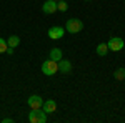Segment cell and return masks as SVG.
I'll return each instance as SVG.
<instances>
[{"mask_svg":"<svg viewBox=\"0 0 125 123\" xmlns=\"http://www.w3.org/2000/svg\"><path fill=\"white\" fill-rule=\"evenodd\" d=\"M62 57H63V53H62L60 48H52V50H50V58H52V60L58 62V60H62Z\"/></svg>","mask_w":125,"mask_h":123,"instance_id":"cell-11","label":"cell"},{"mask_svg":"<svg viewBox=\"0 0 125 123\" xmlns=\"http://www.w3.org/2000/svg\"><path fill=\"white\" fill-rule=\"evenodd\" d=\"M58 72L68 75V73L72 72V63H70L68 60H58Z\"/></svg>","mask_w":125,"mask_h":123,"instance_id":"cell-8","label":"cell"},{"mask_svg":"<svg viewBox=\"0 0 125 123\" xmlns=\"http://www.w3.org/2000/svg\"><path fill=\"white\" fill-rule=\"evenodd\" d=\"M95 52H97V55H98V57H105L107 52H108V45H107L105 42H102V43H98V45H97Z\"/></svg>","mask_w":125,"mask_h":123,"instance_id":"cell-10","label":"cell"},{"mask_svg":"<svg viewBox=\"0 0 125 123\" xmlns=\"http://www.w3.org/2000/svg\"><path fill=\"white\" fill-rule=\"evenodd\" d=\"M42 72H43V75H53V73H57L58 72V62L55 60H45L43 63H42Z\"/></svg>","mask_w":125,"mask_h":123,"instance_id":"cell-1","label":"cell"},{"mask_svg":"<svg viewBox=\"0 0 125 123\" xmlns=\"http://www.w3.org/2000/svg\"><path fill=\"white\" fill-rule=\"evenodd\" d=\"M82 28H83V23L78 19L67 20V32L68 33H78V32H82Z\"/></svg>","mask_w":125,"mask_h":123,"instance_id":"cell-3","label":"cell"},{"mask_svg":"<svg viewBox=\"0 0 125 123\" xmlns=\"http://www.w3.org/2000/svg\"><path fill=\"white\" fill-rule=\"evenodd\" d=\"M42 12L43 13H55L57 12V2L55 0H47L42 5Z\"/></svg>","mask_w":125,"mask_h":123,"instance_id":"cell-7","label":"cell"},{"mask_svg":"<svg viewBox=\"0 0 125 123\" xmlns=\"http://www.w3.org/2000/svg\"><path fill=\"white\" fill-rule=\"evenodd\" d=\"M55 2H58V0H55Z\"/></svg>","mask_w":125,"mask_h":123,"instance_id":"cell-18","label":"cell"},{"mask_svg":"<svg viewBox=\"0 0 125 123\" xmlns=\"http://www.w3.org/2000/svg\"><path fill=\"white\" fill-rule=\"evenodd\" d=\"M107 45H108V50H112V52H120L124 48V40L120 37H112Z\"/></svg>","mask_w":125,"mask_h":123,"instance_id":"cell-5","label":"cell"},{"mask_svg":"<svg viewBox=\"0 0 125 123\" xmlns=\"http://www.w3.org/2000/svg\"><path fill=\"white\" fill-rule=\"evenodd\" d=\"M10 122H13L12 118H3V123H10Z\"/></svg>","mask_w":125,"mask_h":123,"instance_id":"cell-16","label":"cell"},{"mask_svg":"<svg viewBox=\"0 0 125 123\" xmlns=\"http://www.w3.org/2000/svg\"><path fill=\"white\" fill-rule=\"evenodd\" d=\"M63 33H65V28H62V27H52V28L48 30V37L52 38V40H58V38L63 37Z\"/></svg>","mask_w":125,"mask_h":123,"instance_id":"cell-6","label":"cell"},{"mask_svg":"<svg viewBox=\"0 0 125 123\" xmlns=\"http://www.w3.org/2000/svg\"><path fill=\"white\" fill-rule=\"evenodd\" d=\"M85 2H88V0H85Z\"/></svg>","mask_w":125,"mask_h":123,"instance_id":"cell-17","label":"cell"},{"mask_svg":"<svg viewBox=\"0 0 125 123\" xmlns=\"http://www.w3.org/2000/svg\"><path fill=\"white\" fill-rule=\"evenodd\" d=\"M29 122L30 123H45L47 122V113L40 108V110H32L29 113Z\"/></svg>","mask_w":125,"mask_h":123,"instance_id":"cell-2","label":"cell"},{"mask_svg":"<svg viewBox=\"0 0 125 123\" xmlns=\"http://www.w3.org/2000/svg\"><path fill=\"white\" fill-rule=\"evenodd\" d=\"M27 105L30 106V110H40L42 105H43V98L40 95H32L29 100H27Z\"/></svg>","mask_w":125,"mask_h":123,"instance_id":"cell-4","label":"cell"},{"mask_svg":"<svg viewBox=\"0 0 125 123\" xmlns=\"http://www.w3.org/2000/svg\"><path fill=\"white\" fill-rule=\"evenodd\" d=\"M7 48H9L7 40H3V38L0 37V53H5V52H7Z\"/></svg>","mask_w":125,"mask_h":123,"instance_id":"cell-14","label":"cell"},{"mask_svg":"<svg viewBox=\"0 0 125 123\" xmlns=\"http://www.w3.org/2000/svg\"><path fill=\"white\" fill-rule=\"evenodd\" d=\"M114 76H115V80H124L125 78V68H118V70H115Z\"/></svg>","mask_w":125,"mask_h":123,"instance_id":"cell-13","label":"cell"},{"mask_svg":"<svg viewBox=\"0 0 125 123\" xmlns=\"http://www.w3.org/2000/svg\"><path fill=\"white\" fill-rule=\"evenodd\" d=\"M42 110L45 112V113H53L55 110H57V103L53 102V100H45L43 102V105H42Z\"/></svg>","mask_w":125,"mask_h":123,"instance_id":"cell-9","label":"cell"},{"mask_svg":"<svg viewBox=\"0 0 125 123\" xmlns=\"http://www.w3.org/2000/svg\"><path fill=\"white\" fill-rule=\"evenodd\" d=\"M19 43H20V38L17 37V35H12V37L7 40V45L12 48H15V47H19Z\"/></svg>","mask_w":125,"mask_h":123,"instance_id":"cell-12","label":"cell"},{"mask_svg":"<svg viewBox=\"0 0 125 123\" xmlns=\"http://www.w3.org/2000/svg\"><path fill=\"white\" fill-rule=\"evenodd\" d=\"M67 9H68V5L65 3V2H62V0H58V2H57V10H60V12H65Z\"/></svg>","mask_w":125,"mask_h":123,"instance_id":"cell-15","label":"cell"}]
</instances>
